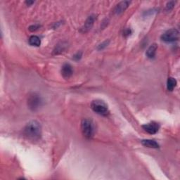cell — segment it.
I'll return each mask as SVG.
<instances>
[{"label": "cell", "mask_w": 180, "mask_h": 180, "mask_svg": "<svg viewBox=\"0 0 180 180\" xmlns=\"http://www.w3.org/2000/svg\"><path fill=\"white\" fill-rule=\"evenodd\" d=\"M23 134L30 140H39L42 135V127L40 123L37 120L30 121L23 129Z\"/></svg>", "instance_id": "cell-1"}, {"label": "cell", "mask_w": 180, "mask_h": 180, "mask_svg": "<svg viewBox=\"0 0 180 180\" xmlns=\"http://www.w3.org/2000/svg\"><path fill=\"white\" fill-rule=\"evenodd\" d=\"M91 108L98 115L107 116L109 114L108 107L104 101L101 100H94L91 103Z\"/></svg>", "instance_id": "cell-2"}, {"label": "cell", "mask_w": 180, "mask_h": 180, "mask_svg": "<svg viewBox=\"0 0 180 180\" xmlns=\"http://www.w3.org/2000/svg\"><path fill=\"white\" fill-rule=\"evenodd\" d=\"M81 131L85 138H92L94 132L92 122L89 119H83L81 122Z\"/></svg>", "instance_id": "cell-3"}, {"label": "cell", "mask_w": 180, "mask_h": 180, "mask_svg": "<svg viewBox=\"0 0 180 180\" xmlns=\"http://www.w3.org/2000/svg\"><path fill=\"white\" fill-rule=\"evenodd\" d=\"M42 105V99L37 93H32L27 98V106L32 111H36Z\"/></svg>", "instance_id": "cell-4"}, {"label": "cell", "mask_w": 180, "mask_h": 180, "mask_svg": "<svg viewBox=\"0 0 180 180\" xmlns=\"http://www.w3.org/2000/svg\"><path fill=\"white\" fill-rule=\"evenodd\" d=\"M179 35L178 30L175 28H172L167 30L162 35L161 40L166 42H172L179 39Z\"/></svg>", "instance_id": "cell-5"}, {"label": "cell", "mask_w": 180, "mask_h": 180, "mask_svg": "<svg viewBox=\"0 0 180 180\" xmlns=\"http://www.w3.org/2000/svg\"><path fill=\"white\" fill-rule=\"evenodd\" d=\"M159 128L158 124L155 122H151V123L145 124L142 126L144 130L150 134H154L158 132Z\"/></svg>", "instance_id": "cell-6"}, {"label": "cell", "mask_w": 180, "mask_h": 180, "mask_svg": "<svg viewBox=\"0 0 180 180\" xmlns=\"http://www.w3.org/2000/svg\"><path fill=\"white\" fill-rule=\"evenodd\" d=\"M95 20H96V16H94V15H91L90 16H89L87 18V19L86 20L84 25L81 27L80 31L83 32V33H85V32H87L88 31H90V30L92 29V27H93L94 23Z\"/></svg>", "instance_id": "cell-7"}, {"label": "cell", "mask_w": 180, "mask_h": 180, "mask_svg": "<svg viewBox=\"0 0 180 180\" xmlns=\"http://www.w3.org/2000/svg\"><path fill=\"white\" fill-rule=\"evenodd\" d=\"M130 4V2L129 1H123L120 2V3H118L116 5L115 9H114V13L115 14H121L122 13H123L125 10L128 8L129 5Z\"/></svg>", "instance_id": "cell-8"}, {"label": "cell", "mask_w": 180, "mask_h": 180, "mask_svg": "<svg viewBox=\"0 0 180 180\" xmlns=\"http://www.w3.org/2000/svg\"><path fill=\"white\" fill-rule=\"evenodd\" d=\"M73 73V68L69 63H65L61 68V74L65 79H68L72 76Z\"/></svg>", "instance_id": "cell-9"}, {"label": "cell", "mask_w": 180, "mask_h": 180, "mask_svg": "<svg viewBox=\"0 0 180 180\" xmlns=\"http://www.w3.org/2000/svg\"><path fill=\"white\" fill-rule=\"evenodd\" d=\"M141 144L144 146L149 147V148L157 149L159 147V144L156 141L152 140V139H144V140L141 141Z\"/></svg>", "instance_id": "cell-10"}, {"label": "cell", "mask_w": 180, "mask_h": 180, "mask_svg": "<svg viewBox=\"0 0 180 180\" xmlns=\"http://www.w3.org/2000/svg\"><path fill=\"white\" fill-rule=\"evenodd\" d=\"M157 49H158V45L156 44H153L151 45L146 51V56L149 58H150V59H153V58L155 57Z\"/></svg>", "instance_id": "cell-11"}, {"label": "cell", "mask_w": 180, "mask_h": 180, "mask_svg": "<svg viewBox=\"0 0 180 180\" xmlns=\"http://www.w3.org/2000/svg\"><path fill=\"white\" fill-rule=\"evenodd\" d=\"M29 44L31 46L39 47L40 44H41V41H40V38L36 36V35H32V36L29 38Z\"/></svg>", "instance_id": "cell-12"}, {"label": "cell", "mask_w": 180, "mask_h": 180, "mask_svg": "<svg viewBox=\"0 0 180 180\" xmlns=\"http://www.w3.org/2000/svg\"><path fill=\"white\" fill-rule=\"evenodd\" d=\"M177 86V80L173 77H169L167 82V88L168 91H172Z\"/></svg>", "instance_id": "cell-13"}, {"label": "cell", "mask_w": 180, "mask_h": 180, "mask_svg": "<svg viewBox=\"0 0 180 180\" xmlns=\"http://www.w3.org/2000/svg\"><path fill=\"white\" fill-rule=\"evenodd\" d=\"M66 44H65L64 42H61L60 44H58L57 46H56L55 49L54 50V52L55 53V54H59L61 53L64 52V50L66 48Z\"/></svg>", "instance_id": "cell-14"}, {"label": "cell", "mask_w": 180, "mask_h": 180, "mask_svg": "<svg viewBox=\"0 0 180 180\" xmlns=\"http://www.w3.org/2000/svg\"><path fill=\"white\" fill-rule=\"evenodd\" d=\"M174 5H175V2H169L166 5V9L168 11H170L171 9L174 8Z\"/></svg>", "instance_id": "cell-15"}, {"label": "cell", "mask_w": 180, "mask_h": 180, "mask_svg": "<svg viewBox=\"0 0 180 180\" xmlns=\"http://www.w3.org/2000/svg\"><path fill=\"white\" fill-rule=\"evenodd\" d=\"M108 43H109V41H108H108H107V40H106V41H104L103 43H101V44L98 45V49H99V50H101V49H103L105 47H106L108 46Z\"/></svg>", "instance_id": "cell-16"}, {"label": "cell", "mask_w": 180, "mask_h": 180, "mask_svg": "<svg viewBox=\"0 0 180 180\" xmlns=\"http://www.w3.org/2000/svg\"><path fill=\"white\" fill-rule=\"evenodd\" d=\"M82 52H77L75 55L73 56V59H74L75 61H78L82 58Z\"/></svg>", "instance_id": "cell-17"}, {"label": "cell", "mask_w": 180, "mask_h": 180, "mask_svg": "<svg viewBox=\"0 0 180 180\" xmlns=\"http://www.w3.org/2000/svg\"><path fill=\"white\" fill-rule=\"evenodd\" d=\"M39 25H31V26H30L29 27V30L30 31H35V30H37L38 28H39Z\"/></svg>", "instance_id": "cell-18"}, {"label": "cell", "mask_w": 180, "mask_h": 180, "mask_svg": "<svg viewBox=\"0 0 180 180\" xmlns=\"http://www.w3.org/2000/svg\"><path fill=\"white\" fill-rule=\"evenodd\" d=\"M131 33H132V31L130 28L126 29L125 31H124V35H125V36H129Z\"/></svg>", "instance_id": "cell-19"}, {"label": "cell", "mask_w": 180, "mask_h": 180, "mask_svg": "<svg viewBox=\"0 0 180 180\" xmlns=\"http://www.w3.org/2000/svg\"><path fill=\"white\" fill-rule=\"evenodd\" d=\"M25 3H26L28 6H30V5H31L32 4H33L34 3V2H25Z\"/></svg>", "instance_id": "cell-20"}]
</instances>
